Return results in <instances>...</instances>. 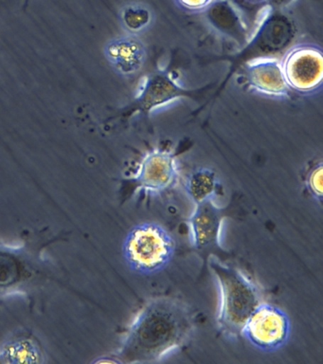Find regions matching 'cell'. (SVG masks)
<instances>
[{"mask_svg": "<svg viewBox=\"0 0 323 364\" xmlns=\"http://www.w3.org/2000/svg\"><path fill=\"white\" fill-rule=\"evenodd\" d=\"M195 329L188 304L171 296H158L133 318L115 357L120 363H158L182 349Z\"/></svg>", "mask_w": 323, "mask_h": 364, "instance_id": "6da1fadb", "label": "cell"}, {"mask_svg": "<svg viewBox=\"0 0 323 364\" xmlns=\"http://www.w3.org/2000/svg\"><path fill=\"white\" fill-rule=\"evenodd\" d=\"M291 336L288 315L273 304H261L252 313L242 330V337L259 349L271 353L283 348Z\"/></svg>", "mask_w": 323, "mask_h": 364, "instance_id": "52a82bcc", "label": "cell"}, {"mask_svg": "<svg viewBox=\"0 0 323 364\" xmlns=\"http://www.w3.org/2000/svg\"><path fill=\"white\" fill-rule=\"evenodd\" d=\"M175 241L160 225L143 223L132 228L123 245L124 260L133 272L155 274L174 257Z\"/></svg>", "mask_w": 323, "mask_h": 364, "instance_id": "3957f363", "label": "cell"}, {"mask_svg": "<svg viewBox=\"0 0 323 364\" xmlns=\"http://www.w3.org/2000/svg\"><path fill=\"white\" fill-rule=\"evenodd\" d=\"M265 1L268 2L269 6H271V8L273 9H279L280 7H283L286 4H288L289 2H291L292 0H265Z\"/></svg>", "mask_w": 323, "mask_h": 364, "instance_id": "ac0fdd59", "label": "cell"}, {"mask_svg": "<svg viewBox=\"0 0 323 364\" xmlns=\"http://www.w3.org/2000/svg\"><path fill=\"white\" fill-rule=\"evenodd\" d=\"M286 82L300 95H314L323 84V53L319 46L302 43L288 48L280 60Z\"/></svg>", "mask_w": 323, "mask_h": 364, "instance_id": "8992f818", "label": "cell"}, {"mask_svg": "<svg viewBox=\"0 0 323 364\" xmlns=\"http://www.w3.org/2000/svg\"><path fill=\"white\" fill-rule=\"evenodd\" d=\"M214 1L215 0H175L180 8L192 13L205 11Z\"/></svg>", "mask_w": 323, "mask_h": 364, "instance_id": "e0dca14e", "label": "cell"}, {"mask_svg": "<svg viewBox=\"0 0 323 364\" xmlns=\"http://www.w3.org/2000/svg\"><path fill=\"white\" fill-rule=\"evenodd\" d=\"M209 267L219 292L218 331L226 340H237L252 313L265 301L263 293L256 282L239 267L224 263L214 256L209 259Z\"/></svg>", "mask_w": 323, "mask_h": 364, "instance_id": "7a4b0ae2", "label": "cell"}, {"mask_svg": "<svg viewBox=\"0 0 323 364\" xmlns=\"http://www.w3.org/2000/svg\"><path fill=\"white\" fill-rule=\"evenodd\" d=\"M21 264L10 253L0 252V289L10 287L19 280Z\"/></svg>", "mask_w": 323, "mask_h": 364, "instance_id": "9a60e30c", "label": "cell"}, {"mask_svg": "<svg viewBox=\"0 0 323 364\" xmlns=\"http://www.w3.org/2000/svg\"><path fill=\"white\" fill-rule=\"evenodd\" d=\"M195 206L187 221L192 247L206 258L212 253L223 252L221 238L226 210L217 206L214 200L201 202Z\"/></svg>", "mask_w": 323, "mask_h": 364, "instance_id": "ba28073f", "label": "cell"}, {"mask_svg": "<svg viewBox=\"0 0 323 364\" xmlns=\"http://www.w3.org/2000/svg\"><path fill=\"white\" fill-rule=\"evenodd\" d=\"M106 56L115 70L124 76L140 73L147 60V50L138 36L118 37L107 45Z\"/></svg>", "mask_w": 323, "mask_h": 364, "instance_id": "30bf717a", "label": "cell"}, {"mask_svg": "<svg viewBox=\"0 0 323 364\" xmlns=\"http://www.w3.org/2000/svg\"><path fill=\"white\" fill-rule=\"evenodd\" d=\"M243 80L251 92L268 99L290 98L291 90L286 82L280 60L260 56L249 60L243 68Z\"/></svg>", "mask_w": 323, "mask_h": 364, "instance_id": "9c48e42d", "label": "cell"}, {"mask_svg": "<svg viewBox=\"0 0 323 364\" xmlns=\"http://www.w3.org/2000/svg\"><path fill=\"white\" fill-rule=\"evenodd\" d=\"M204 13L215 28L232 36L243 37L246 28L242 17L229 0H215Z\"/></svg>", "mask_w": 323, "mask_h": 364, "instance_id": "4fadbf2b", "label": "cell"}, {"mask_svg": "<svg viewBox=\"0 0 323 364\" xmlns=\"http://www.w3.org/2000/svg\"><path fill=\"white\" fill-rule=\"evenodd\" d=\"M2 363H41L44 351L40 343L31 335L16 336L8 341L0 352Z\"/></svg>", "mask_w": 323, "mask_h": 364, "instance_id": "8fae6325", "label": "cell"}, {"mask_svg": "<svg viewBox=\"0 0 323 364\" xmlns=\"http://www.w3.org/2000/svg\"><path fill=\"white\" fill-rule=\"evenodd\" d=\"M202 90L187 88L175 71L158 70L141 79L136 90V109L154 115L174 107L185 99H195Z\"/></svg>", "mask_w": 323, "mask_h": 364, "instance_id": "277c9868", "label": "cell"}, {"mask_svg": "<svg viewBox=\"0 0 323 364\" xmlns=\"http://www.w3.org/2000/svg\"><path fill=\"white\" fill-rule=\"evenodd\" d=\"M180 176V159L175 151L155 147L141 158L130 181L133 193L158 196L177 186Z\"/></svg>", "mask_w": 323, "mask_h": 364, "instance_id": "5b68a950", "label": "cell"}, {"mask_svg": "<svg viewBox=\"0 0 323 364\" xmlns=\"http://www.w3.org/2000/svg\"><path fill=\"white\" fill-rule=\"evenodd\" d=\"M248 1L257 3V2L265 1V0H248Z\"/></svg>", "mask_w": 323, "mask_h": 364, "instance_id": "d6986e66", "label": "cell"}, {"mask_svg": "<svg viewBox=\"0 0 323 364\" xmlns=\"http://www.w3.org/2000/svg\"><path fill=\"white\" fill-rule=\"evenodd\" d=\"M221 184L217 173L209 168H198L190 173L185 182V191L192 203L215 200Z\"/></svg>", "mask_w": 323, "mask_h": 364, "instance_id": "7c38bea8", "label": "cell"}, {"mask_svg": "<svg viewBox=\"0 0 323 364\" xmlns=\"http://www.w3.org/2000/svg\"><path fill=\"white\" fill-rule=\"evenodd\" d=\"M322 176L323 164L322 162H319L309 171L305 179L309 193L319 202H322L323 198Z\"/></svg>", "mask_w": 323, "mask_h": 364, "instance_id": "2e32d148", "label": "cell"}, {"mask_svg": "<svg viewBox=\"0 0 323 364\" xmlns=\"http://www.w3.org/2000/svg\"><path fill=\"white\" fill-rule=\"evenodd\" d=\"M121 25L130 36L146 33L153 23V13L148 6L133 3L126 6L121 14Z\"/></svg>", "mask_w": 323, "mask_h": 364, "instance_id": "5bb4252c", "label": "cell"}, {"mask_svg": "<svg viewBox=\"0 0 323 364\" xmlns=\"http://www.w3.org/2000/svg\"><path fill=\"white\" fill-rule=\"evenodd\" d=\"M0 363H2L1 358H0Z\"/></svg>", "mask_w": 323, "mask_h": 364, "instance_id": "ffe728a7", "label": "cell"}]
</instances>
